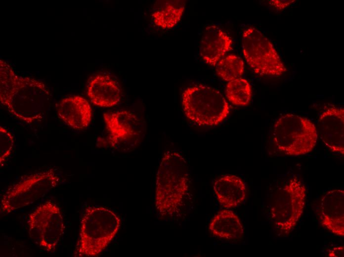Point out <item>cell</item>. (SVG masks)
Here are the masks:
<instances>
[{"label": "cell", "instance_id": "17", "mask_svg": "<svg viewBox=\"0 0 344 257\" xmlns=\"http://www.w3.org/2000/svg\"><path fill=\"white\" fill-rule=\"evenodd\" d=\"M209 228L215 236L221 239H240L244 235L243 227L239 217L229 210L218 212L211 221Z\"/></svg>", "mask_w": 344, "mask_h": 257}, {"label": "cell", "instance_id": "13", "mask_svg": "<svg viewBox=\"0 0 344 257\" xmlns=\"http://www.w3.org/2000/svg\"><path fill=\"white\" fill-rule=\"evenodd\" d=\"M231 38L215 25L206 27L200 44V54L208 64L215 66L226 53L232 49Z\"/></svg>", "mask_w": 344, "mask_h": 257}, {"label": "cell", "instance_id": "5", "mask_svg": "<svg viewBox=\"0 0 344 257\" xmlns=\"http://www.w3.org/2000/svg\"><path fill=\"white\" fill-rule=\"evenodd\" d=\"M273 140L277 149L293 156L310 152L315 147L318 132L309 119L294 114L278 119L273 128Z\"/></svg>", "mask_w": 344, "mask_h": 257}, {"label": "cell", "instance_id": "18", "mask_svg": "<svg viewBox=\"0 0 344 257\" xmlns=\"http://www.w3.org/2000/svg\"><path fill=\"white\" fill-rule=\"evenodd\" d=\"M182 0H166L152 14L154 23L162 29H171L180 21L185 9Z\"/></svg>", "mask_w": 344, "mask_h": 257}, {"label": "cell", "instance_id": "6", "mask_svg": "<svg viewBox=\"0 0 344 257\" xmlns=\"http://www.w3.org/2000/svg\"><path fill=\"white\" fill-rule=\"evenodd\" d=\"M307 190L298 178H291L273 196L271 216L277 231L288 235L296 227L305 205Z\"/></svg>", "mask_w": 344, "mask_h": 257}, {"label": "cell", "instance_id": "10", "mask_svg": "<svg viewBox=\"0 0 344 257\" xmlns=\"http://www.w3.org/2000/svg\"><path fill=\"white\" fill-rule=\"evenodd\" d=\"M103 119L109 135L101 146L126 151L133 149L141 140L144 126L133 112L125 110L106 112Z\"/></svg>", "mask_w": 344, "mask_h": 257}, {"label": "cell", "instance_id": "8", "mask_svg": "<svg viewBox=\"0 0 344 257\" xmlns=\"http://www.w3.org/2000/svg\"><path fill=\"white\" fill-rule=\"evenodd\" d=\"M60 181L53 169L30 174L10 186L0 200V214H7L33 204L55 187Z\"/></svg>", "mask_w": 344, "mask_h": 257}, {"label": "cell", "instance_id": "1", "mask_svg": "<svg viewBox=\"0 0 344 257\" xmlns=\"http://www.w3.org/2000/svg\"><path fill=\"white\" fill-rule=\"evenodd\" d=\"M51 93L43 82L17 75L0 60V102L15 118L28 124L42 120L47 113Z\"/></svg>", "mask_w": 344, "mask_h": 257}, {"label": "cell", "instance_id": "15", "mask_svg": "<svg viewBox=\"0 0 344 257\" xmlns=\"http://www.w3.org/2000/svg\"><path fill=\"white\" fill-rule=\"evenodd\" d=\"M86 91L91 102L99 107H112L120 100L121 91L117 83L107 74H99L91 77Z\"/></svg>", "mask_w": 344, "mask_h": 257}, {"label": "cell", "instance_id": "20", "mask_svg": "<svg viewBox=\"0 0 344 257\" xmlns=\"http://www.w3.org/2000/svg\"><path fill=\"white\" fill-rule=\"evenodd\" d=\"M216 73L225 81L240 78L244 72V63L241 57L229 54L221 58L215 65Z\"/></svg>", "mask_w": 344, "mask_h": 257}, {"label": "cell", "instance_id": "22", "mask_svg": "<svg viewBox=\"0 0 344 257\" xmlns=\"http://www.w3.org/2000/svg\"><path fill=\"white\" fill-rule=\"evenodd\" d=\"M269 4L277 10H282L294 3L295 0H271Z\"/></svg>", "mask_w": 344, "mask_h": 257}, {"label": "cell", "instance_id": "12", "mask_svg": "<svg viewBox=\"0 0 344 257\" xmlns=\"http://www.w3.org/2000/svg\"><path fill=\"white\" fill-rule=\"evenodd\" d=\"M321 225L334 234L344 236V191L335 189L325 193L318 208Z\"/></svg>", "mask_w": 344, "mask_h": 257}, {"label": "cell", "instance_id": "11", "mask_svg": "<svg viewBox=\"0 0 344 257\" xmlns=\"http://www.w3.org/2000/svg\"><path fill=\"white\" fill-rule=\"evenodd\" d=\"M319 137L333 153L344 154V109L342 107H326L318 121Z\"/></svg>", "mask_w": 344, "mask_h": 257}, {"label": "cell", "instance_id": "7", "mask_svg": "<svg viewBox=\"0 0 344 257\" xmlns=\"http://www.w3.org/2000/svg\"><path fill=\"white\" fill-rule=\"evenodd\" d=\"M244 58L257 75L279 77L287 71L270 41L258 28L249 27L242 36Z\"/></svg>", "mask_w": 344, "mask_h": 257}, {"label": "cell", "instance_id": "21", "mask_svg": "<svg viewBox=\"0 0 344 257\" xmlns=\"http://www.w3.org/2000/svg\"><path fill=\"white\" fill-rule=\"evenodd\" d=\"M14 143L13 135L5 128L0 126V166L1 167L11 154Z\"/></svg>", "mask_w": 344, "mask_h": 257}, {"label": "cell", "instance_id": "9", "mask_svg": "<svg viewBox=\"0 0 344 257\" xmlns=\"http://www.w3.org/2000/svg\"><path fill=\"white\" fill-rule=\"evenodd\" d=\"M27 223L31 240L44 251L54 252L65 228L59 207L51 201L44 202L29 214Z\"/></svg>", "mask_w": 344, "mask_h": 257}, {"label": "cell", "instance_id": "3", "mask_svg": "<svg viewBox=\"0 0 344 257\" xmlns=\"http://www.w3.org/2000/svg\"><path fill=\"white\" fill-rule=\"evenodd\" d=\"M120 226L121 219L113 210L103 206L87 207L81 220L73 256H99L113 240Z\"/></svg>", "mask_w": 344, "mask_h": 257}, {"label": "cell", "instance_id": "14", "mask_svg": "<svg viewBox=\"0 0 344 257\" xmlns=\"http://www.w3.org/2000/svg\"><path fill=\"white\" fill-rule=\"evenodd\" d=\"M56 109L59 118L74 129L87 127L92 119V110L88 102L79 95L62 99L56 104Z\"/></svg>", "mask_w": 344, "mask_h": 257}, {"label": "cell", "instance_id": "16", "mask_svg": "<svg viewBox=\"0 0 344 257\" xmlns=\"http://www.w3.org/2000/svg\"><path fill=\"white\" fill-rule=\"evenodd\" d=\"M213 189L220 205L227 209L237 207L246 196L244 182L235 175H225L215 180Z\"/></svg>", "mask_w": 344, "mask_h": 257}, {"label": "cell", "instance_id": "2", "mask_svg": "<svg viewBox=\"0 0 344 257\" xmlns=\"http://www.w3.org/2000/svg\"><path fill=\"white\" fill-rule=\"evenodd\" d=\"M189 173L187 162L174 150L164 153L156 178L155 205L162 216H172L182 205L188 189Z\"/></svg>", "mask_w": 344, "mask_h": 257}, {"label": "cell", "instance_id": "19", "mask_svg": "<svg viewBox=\"0 0 344 257\" xmlns=\"http://www.w3.org/2000/svg\"><path fill=\"white\" fill-rule=\"evenodd\" d=\"M225 94L228 100L238 106H245L250 102L252 96L251 86L248 81L239 78L228 82Z\"/></svg>", "mask_w": 344, "mask_h": 257}, {"label": "cell", "instance_id": "4", "mask_svg": "<svg viewBox=\"0 0 344 257\" xmlns=\"http://www.w3.org/2000/svg\"><path fill=\"white\" fill-rule=\"evenodd\" d=\"M182 106L186 117L199 126H216L229 113L228 103L221 92L202 84L184 89L182 93Z\"/></svg>", "mask_w": 344, "mask_h": 257}]
</instances>
